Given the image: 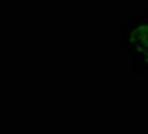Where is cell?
I'll list each match as a JSON object with an SVG mask.
<instances>
[{
	"label": "cell",
	"mask_w": 148,
	"mask_h": 134,
	"mask_svg": "<svg viewBox=\"0 0 148 134\" xmlns=\"http://www.w3.org/2000/svg\"><path fill=\"white\" fill-rule=\"evenodd\" d=\"M121 48L136 74L148 75V5L134 13L121 29Z\"/></svg>",
	"instance_id": "cell-1"
}]
</instances>
